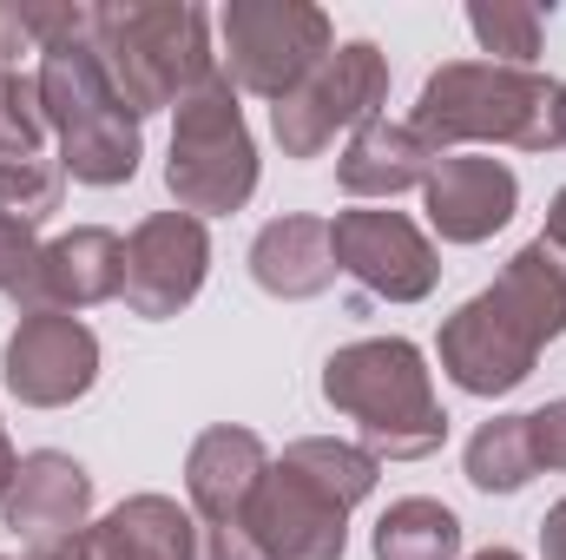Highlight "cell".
Wrapping results in <instances>:
<instances>
[{"mask_svg": "<svg viewBox=\"0 0 566 560\" xmlns=\"http://www.w3.org/2000/svg\"><path fill=\"white\" fill-rule=\"evenodd\" d=\"M198 560H264L258 554V541H251V528H198Z\"/></svg>", "mask_w": 566, "mask_h": 560, "instance_id": "cell-27", "label": "cell"}, {"mask_svg": "<svg viewBox=\"0 0 566 560\" xmlns=\"http://www.w3.org/2000/svg\"><path fill=\"white\" fill-rule=\"evenodd\" d=\"M27 40H40V106L46 133H60V172L73 185H126L139 172V113L113 93L93 53V7H33L20 13Z\"/></svg>", "mask_w": 566, "mask_h": 560, "instance_id": "cell-1", "label": "cell"}, {"mask_svg": "<svg viewBox=\"0 0 566 560\" xmlns=\"http://www.w3.org/2000/svg\"><path fill=\"white\" fill-rule=\"evenodd\" d=\"M93 53L133 113H165L218 73L211 13L191 0H113L93 7Z\"/></svg>", "mask_w": 566, "mask_h": 560, "instance_id": "cell-6", "label": "cell"}, {"mask_svg": "<svg viewBox=\"0 0 566 560\" xmlns=\"http://www.w3.org/2000/svg\"><path fill=\"white\" fill-rule=\"evenodd\" d=\"M541 238H547V245L566 258V185L554 191V205H547V231H541Z\"/></svg>", "mask_w": 566, "mask_h": 560, "instance_id": "cell-29", "label": "cell"}, {"mask_svg": "<svg viewBox=\"0 0 566 560\" xmlns=\"http://www.w3.org/2000/svg\"><path fill=\"white\" fill-rule=\"evenodd\" d=\"M119 290H126V238H113L106 225H80V231L40 245L33 278L20 283L13 303H20L27 317H33V310H60V317H73V310L113 303Z\"/></svg>", "mask_w": 566, "mask_h": 560, "instance_id": "cell-15", "label": "cell"}, {"mask_svg": "<svg viewBox=\"0 0 566 560\" xmlns=\"http://www.w3.org/2000/svg\"><path fill=\"white\" fill-rule=\"evenodd\" d=\"M0 376H7V390L27 409H66V403H80L99 383V336L80 317L33 310V317L13 323Z\"/></svg>", "mask_w": 566, "mask_h": 560, "instance_id": "cell-11", "label": "cell"}, {"mask_svg": "<svg viewBox=\"0 0 566 560\" xmlns=\"http://www.w3.org/2000/svg\"><path fill=\"white\" fill-rule=\"evenodd\" d=\"M389 100V53L376 40H343L290 100L271 106V133L283 158H316L343 126H369Z\"/></svg>", "mask_w": 566, "mask_h": 560, "instance_id": "cell-9", "label": "cell"}, {"mask_svg": "<svg viewBox=\"0 0 566 560\" xmlns=\"http://www.w3.org/2000/svg\"><path fill=\"white\" fill-rule=\"evenodd\" d=\"M264 468H271V455H264V442H258L251 428H231V422L205 428V435L191 442V455H185L191 521L211 528V535H218V528H244V508H251Z\"/></svg>", "mask_w": 566, "mask_h": 560, "instance_id": "cell-16", "label": "cell"}, {"mask_svg": "<svg viewBox=\"0 0 566 560\" xmlns=\"http://www.w3.org/2000/svg\"><path fill=\"white\" fill-rule=\"evenodd\" d=\"M73 560H198V521L171 495H133L73 541Z\"/></svg>", "mask_w": 566, "mask_h": 560, "instance_id": "cell-17", "label": "cell"}, {"mask_svg": "<svg viewBox=\"0 0 566 560\" xmlns=\"http://www.w3.org/2000/svg\"><path fill=\"white\" fill-rule=\"evenodd\" d=\"M566 336V258L534 238L507 258V271L468 297L441 323V370L468 396H507L534 376L541 350Z\"/></svg>", "mask_w": 566, "mask_h": 560, "instance_id": "cell-2", "label": "cell"}, {"mask_svg": "<svg viewBox=\"0 0 566 560\" xmlns=\"http://www.w3.org/2000/svg\"><path fill=\"white\" fill-rule=\"evenodd\" d=\"M171 113H178V126H171L165 185H171L178 211H191V218L244 211L251 191H258V145H251V126H244V106H238L231 73L218 66Z\"/></svg>", "mask_w": 566, "mask_h": 560, "instance_id": "cell-7", "label": "cell"}, {"mask_svg": "<svg viewBox=\"0 0 566 560\" xmlns=\"http://www.w3.org/2000/svg\"><path fill=\"white\" fill-rule=\"evenodd\" d=\"M409 133L441 158L461 145H521V152H554L566 145L560 80L534 66H494V60H448L422 80V100L409 113Z\"/></svg>", "mask_w": 566, "mask_h": 560, "instance_id": "cell-4", "label": "cell"}, {"mask_svg": "<svg viewBox=\"0 0 566 560\" xmlns=\"http://www.w3.org/2000/svg\"><path fill=\"white\" fill-rule=\"evenodd\" d=\"M224 33V73L238 93L258 100H290L329 53H336V27L323 7L310 0H231L218 13Z\"/></svg>", "mask_w": 566, "mask_h": 560, "instance_id": "cell-8", "label": "cell"}, {"mask_svg": "<svg viewBox=\"0 0 566 560\" xmlns=\"http://www.w3.org/2000/svg\"><path fill=\"white\" fill-rule=\"evenodd\" d=\"M66 198V172L53 158H0V211L20 225H46Z\"/></svg>", "mask_w": 566, "mask_h": 560, "instance_id": "cell-23", "label": "cell"}, {"mask_svg": "<svg viewBox=\"0 0 566 560\" xmlns=\"http://www.w3.org/2000/svg\"><path fill=\"white\" fill-rule=\"evenodd\" d=\"M251 278L258 290H271L283 303H303V297H323L336 283V251H329V225L323 218H271L258 238H251Z\"/></svg>", "mask_w": 566, "mask_h": 560, "instance_id": "cell-18", "label": "cell"}, {"mask_svg": "<svg viewBox=\"0 0 566 560\" xmlns=\"http://www.w3.org/2000/svg\"><path fill=\"white\" fill-rule=\"evenodd\" d=\"M382 481V462L363 442L303 435L264 468L244 528L264 560H343L349 548V508L369 501Z\"/></svg>", "mask_w": 566, "mask_h": 560, "instance_id": "cell-3", "label": "cell"}, {"mask_svg": "<svg viewBox=\"0 0 566 560\" xmlns=\"http://www.w3.org/2000/svg\"><path fill=\"white\" fill-rule=\"evenodd\" d=\"M428 165H434V152L409 126H396V120L376 113L369 126L349 133L343 158H336V178H343L349 198H402V191H416L428 178Z\"/></svg>", "mask_w": 566, "mask_h": 560, "instance_id": "cell-19", "label": "cell"}, {"mask_svg": "<svg viewBox=\"0 0 566 560\" xmlns=\"http://www.w3.org/2000/svg\"><path fill=\"white\" fill-rule=\"evenodd\" d=\"M40 145H46L40 80H27L20 66H0V158H40Z\"/></svg>", "mask_w": 566, "mask_h": 560, "instance_id": "cell-24", "label": "cell"}, {"mask_svg": "<svg viewBox=\"0 0 566 560\" xmlns=\"http://www.w3.org/2000/svg\"><path fill=\"white\" fill-rule=\"evenodd\" d=\"M428 225L448 245H488L521 211V178L488 152H441L422 178Z\"/></svg>", "mask_w": 566, "mask_h": 560, "instance_id": "cell-14", "label": "cell"}, {"mask_svg": "<svg viewBox=\"0 0 566 560\" xmlns=\"http://www.w3.org/2000/svg\"><path fill=\"white\" fill-rule=\"evenodd\" d=\"M33 560H73V548H46V554H33Z\"/></svg>", "mask_w": 566, "mask_h": 560, "instance_id": "cell-32", "label": "cell"}, {"mask_svg": "<svg viewBox=\"0 0 566 560\" xmlns=\"http://www.w3.org/2000/svg\"><path fill=\"white\" fill-rule=\"evenodd\" d=\"M468 560H521L514 548H481V554H468Z\"/></svg>", "mask_w": 566, "mask_h": 560, "instance_id": "cell-31", "label": "cell"}, {"mask_svg": "<svg viewBox=\"0 0 566 560\" xmlns=\"http://www.w3.org/2000/svg\"><path fill=\"white\" fill-rule=\"evenodd\" d=\"M211 271V238H205V218L191 211H151L139 231L126 238V310L133 317H178Z\"/></svg>", "mask_w": 566, "mask_h": 560, "instance_id": "cell-12", "label": "cell"}, {"mask_svg": "<svg viewBox=\"0 0 566 560\" xmlns=\"http://www.w3.org/2000/svg\"><path fill=\"white\" fill-rule=\"evenodd\" d=\"M534 475H541V462H534L527 416H494L474 428V442H468V481L481 495H521Z\"/></svg>", "mask_w": 566, "mask_h": 560, "instance_id": "cell-21", "label": "cell"}, {"mask_svg": "<svg viewBox=\"0 0 566 560\" xmlns=\"http://www.w3.org/2000/svg\"><path fill=\"white\" fill-rule=\"evenodd\" d=\"M0 560H7V554H0Z\"/></svg>", "mask_w": 566, "mask_h": 560, "instance_id": "cell-34", "label": "cell"}, {"mask_svg": "<svg viewBox=\"0 0 566 560\" xmlns=\"http://www.w3.org/2000/svg\"><path fill=\"white\" fill-rule=\"evenodd\" d=\"M541 560H566V495L547 508V521H541Z\"/></svg>", "mask_w": 566, "mask_h": 560, "instance_id": "cell-28", "label": "cell"}, {"mask_svg": "<svg viewBox=\"0 0 566 560\" xmlns=\"http://www.w3.org/2000/svg\"><path fill=\"white\" fill-rule=\"evenodd\" d=\"M0 521H7L33 554L73 548V541L93 528V475H86L73 455H60V448H33V455H20V468H13V488H7V501H0Z\"/></svg>", "mask_w": 566, "mask_h": 560, "instance_id": "cell-13", "label": "cell"}, {"mask_svg": "<svg viewBox=\"0 0 566 560\" xmlns=\"http://www.w3.org/2000/svg\"><path fill=\"white\" fill-rule=\"evenodd\" d=\"M468 33L481 40V53H494V66H534L547 13L534 0H494V7H468Z\"/></svg>", "mask_w": 566, "mask_h": 560, "instance_id": "cell-22", "label": "cell"}, {"mask_svg": "<svg viewBox=\"0 0 566 560\" xmlns=\"http://www.w3.org/2000/svg\"><path fill=\"white\" fill-rule=\"evenodd\" d=\"M369 548H376V560H454L461 554V521H454V508H441L428 495H402L382 508Z\"/></svg>", "mask_w": 566, "mask_h": 560, "instance_id": "cell-20", "label": "cell"}, {"mask_svg": "<svg viewBox=\"0 0 566 560\" xmlns=\"http://www.w3.org/2000/svg\"><path fill=\"white\" fill-rule=\"evenodd\" d=\"M527 428H534V462L566 475V396L560 403H547V409H534Z\"/></svg>", "mask_w": 566, "mask_h": 560, "instance_id": "cell-26", "label": "cell"}, {"mask_svg": "<svg viewBox=\"0 0 566 560\" xmlns=\"http://www.w3.org/2000/svg\"><path fill=\"white\" fill-rule=\"evenodd\" d=\"M329 251H336L343 278H356L382 303H422L441 283V258H434L428 231L402 211H336Z\"/></svg>", "mask_w": 566, "mask_h": 560, "instance_id": "cell-10", "label": "cell"}, {"mask_svg": "<svg viewBox=\"0 0 566 560\" xmlns=\"http://www.w3.org/2000/svg\"><path fill=\"white\" fill-rule=\"evenodd\" d=\"M560 106H566V86H560Z\"/></svg>", "mask_w": 566, "mask_h": 560, "instance_id": "cell-33", "label": "cell"}, {"mask_svg": "<svg viewBox=\"0 0 566 560\" xmlns=\"http://www.w3.org/2000/svg\"><path fill=\"white\" fill-rule=\"evenodd\" d=\"M13 468H20V455H13V442H7V422H0V501H7V488H13Z\"/></svg>", "mask_w": 566, "mask_h": 560, "instance_id": "cell-30", "label": "cell"}, {"mask_svg": "<svg viewBox=\"0 0 566 560\" xmlns=\"http://www.w3.org/2000/svg\"><path fill=\"white\" fill-rule=\"evenodd\" d=\"M33 258H40L33 225H20V218L0 211V290H7V297H20V283L33 278Z\"/></svg>", "mask_w": 566, "mask_h": 560, "instance_id": "cell-25", "label": "cell"}, {"mask_svg": "<svg viewBox=\"0 0 566 560\" xmlns=\"http://www.w3.org/2000/svg\"><path fill=\"white\" fill-rule=\"evenodd\" d=\"M323 403L363 428L376 462H422L448 442V409L434 403L428 363L409 336H363L323 363Z\"/></svg>", "mask_w": 566, "mask_h": 560, "instance_id": "cell-5", "label": "cell"}]
</instances>
